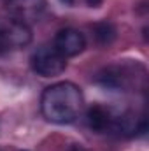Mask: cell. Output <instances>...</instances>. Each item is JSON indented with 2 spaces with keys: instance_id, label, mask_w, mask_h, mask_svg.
I'll use <instances>...</instances> for the list:
<instances>
[{
  "instance_id": "cell-1",
  "label": "cell",
  "mask_w": 149,
  "mask_h": 151,
  "mask_svg": "<svg viewBox=\"0 0 149 151\" xmlns=\"http://www.w3.org/2000/svg\"><path fill=\"white\" fill-rule=\"evenodd\" d=\"M82 107V91L70 81H62L47 86L40 97V111L49 123L69 125L79 118Z\"/></svg>"
},
{
  "instance_id": "cell-2",
  "label": "cell",
  "mask_w": 149,
  "mask_h": 151,
  "mask_svg": "<svg viewBox=\"0 0 149 151\" xmlns=\"http://www.w3.org/2000/svg\"><path fill=\"white\" fill-rule=\"evenodd\" d=\"M32 42L28 23L18 18H0V56L11 49L25 47Z\"/></svg>"
},
{
  "instance_id": "cell-3",
  "label": "cell",
  "mask_w": 149,
  "mask_h": 151,
  "mask_svg": "<svg viewBox=\"0 0 149 151\" xmlns=\"http://www.w3.org/2000/svg\"><path fill=\"white\" fill-rule=\"evenodd\" d=\"M30 67L40 77H56L67 69V58L62 56L53 44L39 46L30 56Z\"/></svg>"
},
{
  "instance_id": "cell-4",
  "label": "cell",
  "mask_w": 149,
  "mask_h": 151,
  "mask_svg": "<svg viewBox=\"0 0 149 151\" xmlns=\"http://www.w3.org/2000/svg\"><path fill=\"white\" fill-rule=\"evenodd\" d=\"M53 47L62 56L72 58V56H77L84 51L86 37L75 28H62L53 39Z\"/></svg>"
},
{
  "instance_id": "cell-5",
  "label": "cell",
  "mask_w": 149,
  "mask_h": 151,
  "mask_svg": "<svg viewBox=\"0 0 149 151\" xmlns=\"http://www.w3.org/2000/svg\"><path fill=\"white\" fill-rule=\"evenodd\" d=\"M112 118H114V113L109 107H104V106L97 104V106H91L88 109L86 123L93 132H107V130H111Z\"/></svg>"
},
{
  "instance_id": "cell-6",
  "label": "cell",
  "mask_w": 149,
  "mask_h": 151,
  "mask_svg": "<svg viewBox=\"0 0 149 151\" xmlns=\"http://www.w3.org/2000/svg\"><path fill=\"white\" fill-rule=\"evenodd\" d=\"M9 9L16 14L14 18L25 21L27 18H34L39 16V12L42 11L44 7V0H11L7 2ZM27 23V21H25Z\"/></svg>"
},
{
  "instance_id": "cell-7",
  "label": "cell",
  "mask_w": 149,
  "mask_h": 151,
  "mask_svg": "<svg viewBox=\"0 0 149 151\" xmlns=\"http://www.w3.org/2000/svg\"><path fill=\"white\" fill-rule=\"evenodd\" d=\"M93 37L100 46H109L116 39V28L109 21H100L93 27Z\"/></svg>"
},
{
  "instance_id": "cell-8",
  "label": "cell",
  "mask_w": 149,
  "mask_h": 151,
  "mask_svg": "<svg viewBox=\"0 0 149 151\" xmlns=\"http://www.w3.org/2000/svg\"><path fill=\"white\" fill-rule=\"evenodd\" d=\"M86 4L91 5V7H98V5L102 4V0H86Z\"/></svg>"
},
{
  "instance_id": "cell-9",
  "label": "cell",
  "mask_w": 149,
  "mask_h": 151,
  "mask_svg": "<svg viewBox=\"0 0 149 151\" xmlns=\"http://www.w3.org/2000/svg\"><path fill=\"white\" fill-rule=\"evenodd\" d=\"M60 2H62L63 5H74V2H75V0H60Z\"/></svg>"
},
{
  "instance_id": "cell-10",
  "label": "cell",
  "mask_w": 149,
  "mask_h": 151,
  "mask_svg": "<svg viewBox=\"0 0 149 151\" xmlns=\"http://www.w3.org/2000/svg\"><path fill=\"white\" fill-rule=\"evenodd\" d=\"M74 151H81V150H74Z\"/></svg>"
},
{
  "instance_id": "cell-11",
  "label": "cell",
  "mask_w": 149,
  "mask_h": 151,
  "mask_svg": "<svg viewBox=\"0 0 149 151\" xmlns=\"http://www.w3.org/2000/svg\"><path fill=\"white\" fill-rule=\"evenodd\" d=\"M5 2H11V0H5Z\"/></svg>"
}]
</instances>
